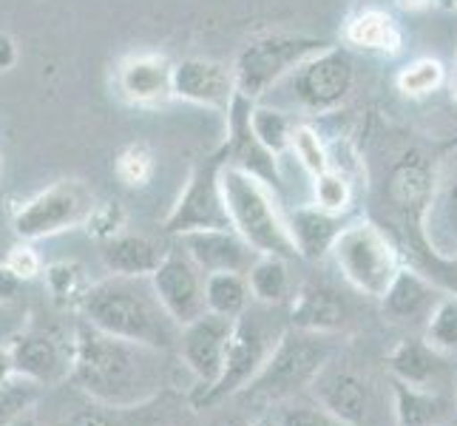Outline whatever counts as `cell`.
I'll return each instance as SVG.
<instances>
[{
  "instance_id": "6da1fadb",
  "label": "cell",
  "mask_w": 457,
  "mask_h": 426,
  "mask_svg": "<svg viewBox=\"0 0 457 426\" xmlns=\"http://www.w3.org/2000/svg\"><path fill=\"white\" fill-rule=\"evenodd\" d=\"M86 396L105 409H137L165 387V353L134 344L80 322L71 336V375Z\"/></svg>"
},
{
  "instance_id": "f546056e",
  "label": "cell",
  "mask_w": 457,
  "mask_h": 426,
  "mask_svg": "<svg viewBox=\"0 0 457 426\" xmlns=\"http://www.w3.org/2000/svg\"><path fill=\"white\" fill-rule=\"evenodd\" d=\"M40 276L46 279V290H49L54 305L80 310L83 296L91 288V281H88V276L83 271V264H77V262H54L49 267H43Z\"/></svg>"
},
{
  "instance_id": "f35d334b",
  "label": "cell",
  "mask_w": 457,
  "mask_h": 426,
  "mask_svg": "<svg viewBox=\"0 0 457 426\" xmlns=\"http://www.w3.org/2000/svg\"><path fill=\"white\" fill-rule=\"evenodd\" d=\"M4 262H6L23 281H29V279H35V276L43 273V259H40V254H37V250L31 247V245H26V242L9 247Z\"/></svg>"
},
{
  "instance_id": "7a4b0ae2",
  "label": "cell",
  "mask_w": 457,
  "mask_h": 426,
  "mask_svg": "<svg viewBox=\"0 0 457 426\" xmlns=\"http://www.w3.org/2000/svg\"><path fill=\"white\" fill-rule=\"evenodd\" d=\"M83 322L134 344L168 353L179 341V324L165 313L148 279L108 276L94 281L80 302Z\"/></svg>"
},
{
  "instance_id": "5b68a950",
  "label": "cell",
  "mask_w": 457,
  "mask_h": 426,
  "mask_svg": "<svg viewBox=\"0 0 457 426\" xmlns=\"http://www.w3.org/2000/svg\"><path fill=\"white\" fill-rule=\"evenodd\" d=\"M273 310L276 307L259 305V307H247L242 315H236L222 375H219V381L202 398H196L199 406L236 396V392H242L259 375L264 361L270 358L276 341L290 327L281 319H276Z\"/></svg>"
},
{
  "instance_id": "8fae6325",
  "label": "cell",
  "mask_w": 457,
  "mask_h": 426,
  "mask_svg": "<svg viewBox=\"0 0 457 426\" xmlns=\"http://www.w3.org/2000/svg\"><path fill=\"white\" fill-rule=\"evenodd\" d=\"M148 281L165 313L179 327L191 324L202 313H208V305H204V273L187 259L179 245L168 250L160 267L148 276Z\"/></svg>"
},
{
  "instance_id": "ba28073f",
  "label": "cell",
  "mask_w": 457,
  "mask_h": 426,
  "mask_svg": "<svg viewBox=\"0 0 457 426\" xmlns=\"http://www.w3.org/2000/svg\"><path fill=\"white\" fill-rule=\"evenodd\" d=\"M329 254H333L341 276L370 298H381L401 271L395 245L372 222H353L341 228Z\"/></svg>"
},
{
  "instance_id": "52a82bcc",
  "label": "cell",
  "mask_w": 457,
  "mask_h": 426,
  "mask_svg": "<svg viewBox=\"0 0 457 426\" xmlns=\"http://www.w3.org/2000/svg\"><path fill=\"white\" fill-rule=\"evenodd\" d=\"M329 358H333L329 333H310V330L287 327L259 375L242 392H256V396L267 398L293 396L295 389L312 384V378L324 370Z\"/></svg>"
},
{
  "instance_id": "1f68e13d",
  "label": "cell",
  "mask_w": 457,
  "mask_h": 426,
  "mask_svg": "<svg viewBox=\"0 0 457 426\" xmlns=\"http://www.w3.org/2000/svg\"><path fill=\"white\" fill-rule=\"evenodd\" d=\"M444 83H446V66L435 57H418L412 63H406L398 74V91H403L412 100L429 97Z\"/></svg>"
},
{
  "instance_id": "d590c367",
  "label": "cell",
  "mask_w": 457,
  "mask_h": 426,
  "mask_svg": "<svg viewBox=\"0 0 457 426\" xmlns=\"http://www.w3.org/2000/svg\"><path fill=\"white\" fill-rule=\"evenodd\" d=\"M83 228L88 230L91 239H97V242L114 239V236H120L122 228H125V208H122V202H117V199L97 202V205H94V211L88 213Z\"/></svg>"
},
{
  "instance_id": "7bdbcfd3",
  "label": "cell",
  "mask_w": 457,
  "mask_h": 426,
  "mask_svg": "<svg viewBox=\"0 0 457 426\" xmlns=\"http://www.w3.org/2000/svg\"><path fill=\"white\" fill-rule=\"evenodd\" d=\"M14 378V364H12V353L9 344H0V387Z\"/></svg>"
},
{
  "instance_id": "d6986e66",
  "label": "cell",
  "mask_w": 457,
  "mask_h": 426,
  "mask_svg": "<svg viewBox=\"0 0 457 426\" xmlns=\"http://www.w3.org/2000/svg\"><path fill=\"white\" fill-rule=\"evenodd\" d=\"M440 298V290L429 279H423L420 273L409 271L401 264V271L392 279L386 293L381 296L384 313L395 322H427L429 310Z\"/></svg>"
},
{
  "instance_id": "74e56055",
  "label": "cell",
  "mask_w": 457,
  "mask_h": 426,
  "mask_svg": "<svg viewBox=\"0 0 457 426\" xmlns=\"http://www.w3.org/2000/svg\"><path fill=\"white\" fill-rule=\"evenodd\" d=\"M276 426H344V423L315 404V406H287L278 415Z\"/></svg>"
},
{
  "instance_id": "d6a6232c",
  "label": "cell",
  "mask_w": 457,
  "mask_h": 426,
  "mask_svg": "<svg viewBox=\"0 0 457 426\" xmlns=\"http://www.w3.org/2000/svg\"><path fill=\"white\" fill-rule=\"evenodd\" d=\"M312 205L327 213H346L353 205V182L344 171L327 168L312 177Z\"/></svg>"
},
{
  "instance_id": "603a6c76",
  "label": "cell",
  "mask_w": 457,
  "mask_h": 426,
  "mask_svg": "<svg viewBox=\"0 0 457 426\" xmlns=\"http://www.w3.org/2000/svg\"><path fill=\"white\" fill-rule=\"evenodd\" d=\"M420 216L435 254L440 259H457V177L432 191Z\"/></svg>"
},
{
  "instance_id": "277c9868",
  "label": "cell",
  "mask_w": 457,
  "mask_h": 426,
  "mask_svg": "<svg viewBox=\"0 0 457 426\" xmlns=\"http://www.w3.org/2000/svg\"><path fill=\"white\" fill-rule=\"evenodd\" d=\"M355 88V60L341 46H324L310 54L270 88L278 108H298L304 114L336 112ZM267 94V97H270Z\"/></svg>"
},
{
  "instance_id": "8d00e7d4",
  "label": "cell",
  "mask_w": 457,
  "mask_h": 426,
  "mask_svg": "<svg viewBox=\"0 0 457 426\" xmlns=\"http://www.w3.org/2000/svg\"><path fill=\"white\" fill-rule=\"evenodd\" d=\"M35 389H37V384H31L18 375L0 387V426L12 423L23 409H29V404L35 401Z\"/></svg>"
},
{
  "instance_id": "d4e9b609",
  "label": "cell",
  "mask_w": 457,
  "mask_h": 426,
  "mask_svg": "<svg viewBox=\"0 0 457 426\" xmlns=\"http://www.w3.org/2000/svg\"><path fill=\"white\" fill-rule=\"evenodd\" d=\"M247 288H250V298L256 305H267V307H285L293 298V281L287 273V259L281 256H267L259 254L256 262L247 267Z\"/></svg>"
},
{
  "instance_id": "4dcf8cb0",
  "label": "cell",
  "mask_w": 457,
  "mask_h": 426,
  "mask_svg": "<svg viewBox=\"0 0 457 426\" xmlns=\"http://www.w3.org/2000/svg\"><path fill=\"white\" fill-rule=\"evenodd\" d=\"M423 341L440 355H457V296L440 293L423 322Z\"/></svg>"
},
{
  "instance_id": "ab89813d",
  "label": "cell",
  "mask_w": 457,
  "mask_h": 426,
  "mask_svg": "<svg viewBox=\"0 0 457 426\" xmlns=\"http://www.w3.org/2000/svg\"><path fill=\"white\" fill-rule=\"evenodd\" d=\"M62 426H120L114 421L112 413H105V406H88V409H80V413L69 415L62 421Z\"/></svg>"
},
{
  "instance_id": "44dd1931",
  "label": "cell",
  "mask_w": 457,
  "mask_h": 426,
  "mask_svg": "<svg viewBox=\"0 0 457 426\" xmlns=\"http://www.w3.org/2000/svg\"><path fill=\"white\" fill-rule=\"evenodd\" d=\"M290 327L310 333H336L344 327V302L321 284H304L290 298Z\"/></svg>"
},
{
  "instance_id": "8992f818",
  "label": "cell",
  "mask_w": 457,
  "mask_h": 426,
  "mask_svg": "<svg viewBox=\"0 0 457 426\" xmlns=\"http://www.w3.org/2000/svg\"><path fill=\"white\" fill-rule=\"evenodd\" d=\"M324 46L329 43L312 35H295V31H267V35L253 38L236 54L230 69L236 94L250 103L264 100L270 88L285 80L298 63L321 52Z\"/></svg>"
},
{
  "instance_id": "4316f807",
  "label": "cell",
  "mask_w": 457,
  "mask_h": 426,
  "mask_svg": "<svg viewBox=\"0 0 457 426\" xmlns=\"http://www.w3.org/2000/svg\"><path fill=\"white\" fill-rule=\"evenodd\" d=\"M247 125L253 131L256 142L262 148L270 151L276 160L285 156L290 151V139H293V129L295 122L293 117L278 105H253L247 114Z\"/></svg>"
},
{
  "instance_id": "484cf974",
  "label": "cell",
  "mask_w": 457,
  "mask_h": 426,
  "mask_svg": "<svg viewBox=\"0 0 457 426\" xmlns=\"http://www.w3.org/2000/svg\"><path fill=\"white\" fill-rule=\"evenodd\" d=\"M392 396H395V418L398 426H432L444 418L446 404L440 401L437 389H420L401 381H392Z\"/></svg>"
},
{
  "instance_id": "ffe728a7",
  "label": "cell",
  "mask_w": 457,
  "mask_h": 426,
  "mask_svg": "<svg viewBox=\"0 0 457 426\" xmlns=\"http://www.w3.org/2000/svg\"><path fill=\"white\" fill-rule=\"evenodd\" d=\"M287 228L293 236L295 254L302 259H321L329 254L336 236L341 233V216L327 213L315 205H295L287 213Z\"/></svg>"
},
{
  "instance_id": "e575fe53",
  "label": "cell",
  "mask_w": 457,
  "mask_h": 426,
  "mask_svg": "<svg viewBox=\"0 0 457 426\" xmlns=\"http://www.w3.org/2000/svg\"><path fill=\"white\" fill-rule=\"evenodd\" d=\"M117 177L131 185V188H143L154 177V154L145 142H131L129 148H122L117 156Z\"/></svg>"
},
{
  "instance_id": "b9f144b4",
  "label": "cell",
  "mask_w": 457,
  "mask_h": 426,
  "mask_svg": "<svg viewBox=\"0 0 457 426\" xmlns=\"http://www.w3.org/2000/svg\"><path fill=\"white\" fill-rule=\"evenodd\" d=\"M18 63V46H14L12 35L0 31V71H9Z\"/></svg>"
},
{
  "instance_id": "7dc6e473",
  "label": "cell",
  "mask_w": 457,
  "mask_h": 426,
  "mask_svg": "<svg viewBox=\"0 0 457 426\" xmlns=\"http://www.w3.org/2000/svg\"><path fill=\"white\" fill-rule=\"evenodd\" d=\"M6 259V250H4V245H0V262H4Z\"/></svg>"
},
{
  "instance_id": "f6af8a7d",
  "label": "cell",
  "mask_w": 457,
  "mask_h": 426,
  "mask_svg": "<svg viewBox=\"0 0 457 426\" xmlns=\"http://www.w3.org/2000/svg\"><path fill=\"white\" fill-rule=\"evenodd\" d=\"M245 426H276V421H264V418H259V421H247Z\"/></svg>"
},
{
  "instance_id": "681fc988",
  "label": "cell",
  "mask_w": 457,
  "mask_h": 426,
  "mask_svg": "<svg viewBox=\"0 0 457 426\" xmlns=\"http://www.w3.org/2000/svg\"><path fill=\"white\" fill-rule=\"evenodd\" d=\"M452 4H454V6H457V0H452Z\"/></svg>"
},
{
  "instance_id": "7c38bea8",
  "label": "cell",
  "mask_w": 457,
  "mask_h": 426,
  "mask_svg": "<svg viewBox=\"0 0 457 426\" xmlns=\"http://www.w3.org/2000/svg\"><path fill=\"white\" fill-rule=\"evenodd\" d=\"M219 163H199L194 165L191 177L185 182L182 196L173 205V211L165 219V233L182 236L191 230L208 228H230L225 202L219 194Z\"/></svg>"
},
{
  "instance_id": "7402d4cb",
  "label": "cell",
  "mask_w": 457,
  "mask_h": 426,
  "mask_svg": "<svg viewBox=\"0 0 457 426\" xmlns=\"http://www.w3.org/2000/svg\"><path fill=\"white\" fill-rule=\"evenodd\" d=\"M389 372L401 384L437 389L444 378V355L435 353L423 338H406L389 353Z\"/></svg>"
},
{
  "instance_id": "9a60e30c",
  "label": "cell",
  "mask_w": 457,
  "mask_h": 426,
  "mask_svg": "<svg viewBox=\"0 0 457 426\" xmlns=\"http://www.w3.org/2000/svg\"><path fill=\"white\" fill-rule=\"evenodd\" d=\"M173 97L194 103L211 112H225L236 100V83L233 71L225 63L204 60V57H187L173 63Z\"/></svg>"
},
{
  "instance_id": "60d3db41",
  "label": "cell",
  "mask_w": 457,
  "mask_h": 426,
  "mask_svg": "<svg viewBox=\"0 0 457 426\" xmlns=\"http://www.w3.org/2000/svg\"><path fill=\"white\" fill-rule=\"evenodd\" d=\"M21 288H23V279H21L18 273H14L6 262H0V305L18 302Z\"/></svg>"
},
{
  "instance_id": "5bb4252c",
  "label": "cell",
  "mask_w": 457,
  "mask_h": 426,
  "mask_svg": "<svg viewBox=\"0 0 457 426\" xmlns=\"http://www.w3.org/2000/svg\"><path fill=\"white\" fill-rule=\"evenodd\" d=\"M310 387L319 406L338 418L344 426H370V418L375 413V396L372 387L358 372L333 367V361H327Z\"/></svg>"
},
{
  "instance_id": "f1b7e54d",
  "label": "cell",
  "mask_w": 457,
  "mask_h": 426,
  "mask_svg": "<svg viewBox=\"0 0 457 426\" xmlns=\"http://www.w3.org/2000/svg\"><path fill=\"white\" fill-rule=\"evenodd\" d=\"M435 191V182H432V173L427 163H401L392 173V182H389V194L395 199L401 208H418L423 213L427 202Z\"/></svg>"
},
{
  "instance_id": "83f0119b",
  "label": "cell",
  "mask_w": 457,
  "mask_h": 426,
  "mask_svg": "<svg viewBox=\"0 0 457 426\" xmlns=\"http://www.w3.org/2000/svg\"><path fill=\"white\" fill-rule=\"evenodd\" d=\"M250 288L245 273H208L204 276V305L208 313L236 319L250 307Z\"/></svg>"
},
{
  "instance_id": "ac0fdd59",
  "label": "cell",
  "mask_w": 457,
  "mask_h": 426,
  "mask_svg": "<svg viewBox=\"0 0 457 426\" xmlns=\"http://www.w3.org/2000/svg\"><path fill=\"white\" fill-rule=\"evenodd\" d=\"M168 247L162 242L151 239V236H139V233H120L114 239L103 242V264L108 267L112 276H137V279H148L160 262L165 259Z\"/></svg>"
},
{
  "instance_id": "836d02e7",
  "label": "cell",
  "mask_w": 457,
  "mask_h": 426,
  "mask_svg": "<svg viewBox=\"0 0 457 426\" xmlns=\"http://www.w3.org/2000/svg\"><path fill=\"white\" fill-rule=\"evenodd\" d=\"M290 154L295 156V163L302 165L310 177L329 168V146L312 125H304V122L295 125L293 139H290Z\"/></svg>"
},
{
  "instance_id": "c3c4849f",
  "label": "cell",
  "mask_w": 457,
  "mask_h": 426,
  "mask_svg": "<svg viewBox=\"0 0 457 426\" xmlns=\"http://www.w3.org/2000/svg\"><path fill=\"white\" fill-rule=\"evenodd\" d=\"M0 180H4V160H0Z\"/></svg>"
},
{
  "instance_id": "30bf717a",
  "label": "cell",
  "mask_w": 457,
  "mask_h": 426,
  "mask_svg": "<svg viewBox=\"0 0 457 426\" xmlns=\"http://www.w3.org/2000/svg\"><path fill=\"white\" fill-rule=\"evenodd\" d=\"M233 322L236 319H228V315H219V313H202L196 322L185 324L179 330L177 350L187 372L196 378L199 398L219 381V375H222Z\"/></svg>"
},
{
  "instance_id": "ee69618b",
  "label": "cell",
  "mask_w": 457,
  "mask_h": 426,
  "mask_svg": "<svg viewBox=\"0 0 457 426\" xmlns=\"http://www.w3.org/2000/svg\"><path fill=\"white\" fill-rule=\"evenodd\" d=\"M398 4L406 9V12H418V9H427L432 0H398Z\"/></svg>"
},
{
  "instance_id": "e0dca14e",
  "label": "cell",
  "mask_w": 457,
  "mask_h": 426,
  "mask_svg": "<svg viewBox=\"0 0 457 426\" xmlns=\"http://www.w3.org/2000/svg\"><path fill=\"white\" fill-rule=\"evenodd\" d=\"M173 63L165 54H131L117 69V91L134 105H165L173 100Z\"/></svg>"
},
{
  "instance_id": "3957f363",
  "label": "cell",
  "mask_w": 457,
  "mask_h": 426,
  "mask_svg": "<svg viewBox=\"0 0 457 426\" xmlns=\"http://www.w3.org/2000/svg\"><path fill=\"white\" fill-rule=\"evenodd\" d=\"M216 180L230 228L256 254L298 259L287 228V213L270 185L233 163H219Z\"/></svg>"
},
{
  "instance_id": "cb8c5ba5",
  "label": "cell",
  "mask_w": 457,
  "mask_h": 426,
  "mask_svg": "<svg viewBox=\"0 0 457 426\" xmlns=\"http://www.w3.org/2000/svg\"><path fill=\"white\" fill-rule=\"evenodd\" d=\"M344 38L355 49L378 52V54H398L403 46V31L398 21L384 9H364L346 23Z\"/></svg>"
},
{
  "instance_id": "2e32d148",
  "label": "cell",
  "mask_w": 457,
  "mask_h": 426,
  "mask_svg": "<svg viewBox=\"0 0 457 426\" xmlns=\"http://www.w3.org/2000/svg\"><path fill=\"white\" fill-rule=\"evenodd\" d=\"M179 247L199 271L208 273H247L256 262V250L250 247L233 228H208L177 236Z\"/></svg>"
},
{
  "instance_id": "4fadbf2b",
  "label": "cell",
  "mask_w": 457,
  "mask_h": 426,
  "mask_svg": "<svg viewBox=\"0 0 457 426\" xmlns=\"http://www.w3.org/2000/svg\"><path fill=\"white\" fill-rule=\"evenodd\" d=\"M14 375L37 387H52L71 375V341L46 330H26L9 341Z\"/></svg>"
},
{
  "instance_id": "bcb514c9",
  "label": "cell",
  "mask_w": 457,
  "mask_h": 426,
  "mask_svg": "<svg viewBox=\"0 0 457 426\" xmlns=\"http://www.w3.org/2000/svg\"><path fill=\"white\" fill-rule=\"evenodd\" d=\"M452 94H454V105H457V60H454V74H452Z\"/></svg>"
},
{
  "instance_id": "9c48e42d",
  "label": "cell",
  "mask_w": 457,
  "mask_h": 426,
  "mask_svg": "<svg viewBox=\"0 0 457 426\" xmlns=\"http://www.w3.org/2000/svg\"><path fill=\"white\" fill-rule=\"evenodd\" d=\"M94 194L83 180H60L46 191L26 199L12 216V228L23 242L49 239V236L83 228L94 211Z\"/></svg>"
}]
</instances>
